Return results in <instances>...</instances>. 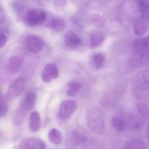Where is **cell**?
I'll use <instances>...</instances> for the list:
<instances>
[{
	"instance_id": "cell-21",
	"label": "cell",
	"mask_w": 149,
	"mask_h": 149,
	"mask_svg": "<svg viewBox=\"0 0 149 149\" xmlns=\"http://www.w3.org/2000/svg\"><path fill=\"white\" fill-rule=\"evenodd\" d=\"M81 84L78 81L72 80L68 85V90H67V95L69 96H74L79 93L81 89Z\"/></svg>"
},
{
	"instance_id": "cell-23",
	"label": "cell",
	"mask_w": 149,
	"mask_h": 149,
	"mask_svg": "<svg viewBox=\"0 0 149 149\" xmlns=\"http://www.w3.org/2000/svg\"><path fill=\"white\" fill-rule=\"evenodd\" d=\"M126 121V120H125ZM127 127L129 126L131 128L139 129L142 126V121L139 117L135 115H132L127 119L126 121Z\"/></svg>"
},
{
	"instance_id": "cell-1",
	"label": "cell",
	"mask_w": 149,
	"mask_h": 149,
	"mask_svg": "<svg viewBox=\"0 0 149 149\" xmlns=\"http://www.w3.org/2000/svg\"><path fill=\"white\" fill-rule=\"evenodd\" d=\"M149 91V69H145L135 74L132 79V93L137 99L144 97Z\"/></svg>"
},
{
	"instance_id": "cell-11",
	"label": "cell",
	"mask_w": 149,
	"mask_h": 149,
	"mask_svg": "<svg viewBox=\"0 0 149 149\" xmlns=\"http://www.w3.org/2000/svg\"><path fill=\"white\" fill-rule=\"evenodd\" d=\"M36 102V95L33 92L27 93L20 102V109L27 112L33 108Z\"/></svg>"
},
{
	"instance_id": "cell-16",
	"label": "cell",
	"mask_w": 149,
	"mask_h": 149,
	"mask_svg": "<svg viewBox=\"0 0 149 149\" xmlns=\"http://www.w3.org/2000/svg\"><path fill=\"white\" fill-rule=\"evenodd\" d=\"M40 115L37 111H33L29 117V127L32 131H37L40 128Z\"/></svg>"
},
{
	"instance_id": "cell-26",
	"label": "cell",
	"mask_w": 149,
	"mask_h": 149,
	"mask_svg": "<svg viewBox=\"0 0 149 149\" xmlns=\"http://www.w3.org/2000/svg\"><path fill=\"white\" fill-rule=\"evenodd\" d=\"M8 110V103L7 101L4 98L0 97V118L4 116Z\"/></svg>"
},
{
	"instance_id": "cell-6",
	"label": "cell",
	"mask_w": 149,
	"mask_h": 149,
	"mask_svg": "<svg viewBox=\"0 0 149 149\" xmlns=\"http://www.w3.org/2000/svg\"><path fill=\"white\" fill-rule=\"evenodd\" d=\"M59 71L55 64L49 63L44 67L42 72V79L45 83H50L55 79L58 78Z\"/></svg>"
},
{
	"instance_id": "cell-2",
	"label": "cell",
	"mask_w": 149,
	"mask_h": 149,
	"mask_svg": "<svg viewBox=\"0 0 149 149\" xmlns=\"http://www.w3.org/2000/svg\"><path fill=\"white\" fill-rule=\"evenodd\" d=\"M143 0H123L119 10V17L129 19L138 14L141 15Z\"/></svg>"
},
{
	"instance_id": "cell-19",
	"label": "cell",
	"mask_w": 149,
	"mask_h": 149,
	"mask_svg": "<svg viewBox=\"0 0 149 149\" xmlns=\"http://www.w3.org/2000/svg\"><path fill=\"white\" fill-rule=\"evenodd\" d=\"M112 127L119 131H125L127 128L126 121L121 116H114L111 120Z\"/></svg>"
},
{
	"instance_id": "cell-24",
	"label": "cell",
	"mask_w": 149,
	"mask_h": 149,
	"mask_svg": "<svg viewBox=\"0 0 149 149\" xmlns=\"http://www.w3.org/2000/svg\"><path fill=\"white\" fill-rule=\"evenodd\" d=\"M136 108L140 115H141L143 119H149V108L146 104L138 103L136 105Z\"/></svg>"
},
{
	"instance_id": "cell-14",
	"label": "cell",
	"mask_w": 149,
	"mask_h": 149,
	"mask_svg": "<svg viewBox=\"0 0 149 149\" xmlns=\"http://www.w3.org/2000/svg\"><path fill=\"white\" fill-rule=\"evenodd\" d=\"M106 39L105 34L101 31H96L92 33L90 38V45L91 48H95L100 46Z\"/></svg>"
},
{
	"instance_id": "cell-5",
	"label": "cell",
	"mask_w": 149,
	"mask_h": 149,
	"mask_svg": "<svg viewBox=\"0 0 149 149\" xmlns=\"http://www.w3.org/2000/svg\"><path fill=\"white\" fill-rule=\"evenodd\" d=\"M77 107H78V103L74 100L68 99L62 102L59 109L60 118L63 120L68 119L71 115L77 110Z\"/></svg>"
},
{
	"instance_id": "cell-17",
	"label": "cell",
	"mask_w": 149,
	"mask_h": 149,
	"mask_svg": "<svg viewBox=\"0 0 149 149\" xmlns=\"http://www.w3.org/2000/svg\"><path fill=\"white\" fill-rule=\"evenodd\" d=\"M92 66L95 70H100L104 66L105 56L101 53H95L91 56Z\"/></svg>"
},
{
	"instance_id": "cell-27",
	"label": "cell",
	"mask_w": 149,
	"mask_h": 149,
	"mask_svg": "<svg viewBox=\"0 0 149 149\" xmlns=\"http://www.w3.org/2000/svg\"><path fill=\"white\" fill-rule=\"evenodd\" d=\"M92 22L94 25L97 26H100L104 25L105 20L100 15L94 14L92 15Z\"/></svg>"
},
{
	"instance_id": "cell-10",
	"label": "cell",
	"mask_w": 149,
	"mask_h": 149,
	"mask_svg": "<svg viewBox=\"0 0 149 149\" xmlns=\"http://www.w3.org/2000/svg\"><path fill=\"white\" fill-rule=\"evenodd\" d=\"M20 148L21 149H46V145L40 139L28 138L22 141Z\"/></svg>"
},
{
	"instance_id": "cell-22",
	"label": "cell",
	"mask_w": 149,
	"mask_h": 149,
	"mask_svg": "<svg viewBox=\"0 0 149 149\" xmlns=\"http://www.w3.org/2000/svg\"><path fill=\"white\" fill-rule=\"evenodd\" d=\"M51 26L52 29L58 32H61L66 28V23L63 20L58 18H55L52 19V22H51Z\"/></svg>"
},
{
	"instance_id": "cell-8",
	"label": "cell",
	"mask_w": 149,
	"mask_h": 149,
	"mask_svg": "<svg viewBox=\"0 0 149 149\" xmlns=\"http://www.w3.org/2000/svg\"><path fill=\"white\" fill-rule=\"evenodd\" d=\"M26 88V80L23 78H17L9 86L7 91V96L8 97L13 98L19 96Z\"/></svg>"
},
{
	"instance_id": "cell-9",
	"label": "cell",
	"mask_w": 149,
	"mask_h": 149,
	"mask_svg": "<svg viewBox=\"0 0 149 149\" xmlns=\"http://www.w3.org/2000/svg\"><path fill=\"white\" fill-rule=\"evenodd\" d=\"M26 44L29 51L33 53L40 52L44 48L43 39L36 35H30L26 39Z\"/></svg>"
},
{
	"instance_id": "cell-29",
	"label": "cell",
	"mask_w": 149,
	"mask_h": 149,
	"mask_svg": "<svg viewBox=\"0 0 149 149\" xmlns=\"http://www.w3.org/2000/svg\"><path fill=\"white\" fill-rule=\"evenodd\" d=\"M7 37L3 33L0 32V48H2L7 42Z\"/></svg>"
},
{
	"instance_id": "cell-25",
	"label": "cell",
	"mask_w": 149,
	"mask_h": 149,
	"mask_svg": "<svg viewBox=\"0 0 149 149\" xmlns=\"http://www.w3.org/2000/svg\"><path fill=\"white\" fill-rule=\"evenodd\" d=\"M141 16L144 20H149V0H143Z\"/></svg>"
},
{
	"instance_id": "cell-31",
	"label": "cell",
	"mask_w": 149,
	"mask_h": 149,
	"mask_svg": "<svg viewBox=\"0 0 149 149\" xmlns=\"http://www.w3.org/2000/svg\"><path fill=\"white\" fill-rule=\"evenodd\" d=\"M147 106H148V108H149V98H148V105H146Z\"/></svg>"
},
{
	"instance_id": "cell-3",
	"label": "cell",
	"mask_w": 149,
	"mask_h": 149,
	"mask_svg": "<svg viewBox=\"0 0 149 149\" xmlns=\"http://www.w3.org/2000/svg\"><path fill=\"white\" fill-rule=\"evenodd\" d=\"M87 124L95 134H102L104 130V119L102 112L96 108L90 110L87 114Z\"/></svg>"
},
{
	"instance_id": "cell-28",
	"label": "cell",
	"mask_w": 149,
	"mask_h": 149,
	"mask_svg": "<svg viewBox=\"0 0 149 149\" xmlns=\"http://www.w3.org/2000/svg\"><path fill=\"white\" fill-rule=\"evenodd\" d=\"M67 3V0H55V4L57 8H63Z\"/></svg>"
},
{
	"instance_id": "cell-30",
	"label": "cell",
	"mask_w": 149,
	"mask_h": 149,
	"mask_svg": "<svg viewBox=\"0 0 149 149\" xmlns=\"http://www.w3.org/2000/svg\"><path fill=\"white\" fill-rule=\"evenodd\" d=\"M146 137L149 141V124H148V127H147V129H146Z\"/></svg>"
},
{
	"instance_id": "cell-7",
	"label": "cell",
	"mask_w": 149,
	"mask_h": 149,
	"mask_svg": "<svg viewBox=\"0 0 149 149\" xmlns=\"http://www.w3.org/2000/svg\"><path fill=\"white\" fill-rule=\"evenodd\" d=\"M23 58L19 56H13L7 61L5 66L6 72L10 74H15L20 71L23 65Z\"/></svg>"
},
{
	"instance_id": "cell-15",
	"label": "cell",
	"mask_w": 149,
	"mask_h": 149,
	"mask_svg": "<svg viewBox=\"0 0 149 149\" xmlns=\"http://www.w3.org/2000/svg\"><path fill=\"white\" fill-rule=\"evenodd\" d=\"M134 32L138 36H142L145 34L148 31V23L143 18H138L133 24Z\"/></svg>"
},
{
	"instance_id": "cell-32",
	"label": "cell",
	"mask_w": 149,
	"mask_h": 149,
	"mask_svg": "<svg viewBox=\"0 0 149 149\" xmlns=\"http://www.w3.org/2000/svg\"><path fill=\"white\" fill-rule=\"evenodd\" d=\"M1 87H0V95H1Z\"/></svg>"
},
{
	"instance_id": "cell-13",
	"label": "cell",
	"mask_w": 149,
	"mask_h": 149,
	"mask_svg": "<svg viewBox=\"0 0 149 149\" xmlns=\"http://www.w3.org/2000/svg\"><path fill=\"white\" fill-rule=\"evenodd\" d=\"M85 137L80 132L77 131V130H73L69 133L67 140V144L71 148H75L81 143L84 141Z\"/></svg>"
},
{
	"instance_id": "cell-18",
	"label": "cell",
	"mask_w": 149,
	"mask_h": 149,
	"mask_svg": "<svg viewBox=\"0 0 149 149\" xmlns=\"http://www.w3.org/2000/svg\"><path fill=\"white\" fill-rule=\"evenodd\" d=\"M125 149H146V145L141 139H132L126 143Z\"/></svg>"
},
{
	"instance_id": "cell-4",
	"label": "cell",
	"mask_w": 149,
	"mask_h": 149,
	"mask_svg": "<svg viewBox=\"0 0 149 149\" xmlns=\"http://www.w3.org/2000/svg\"><path fill=\"white\" fill-rule=\"evenodd\" d=\"M47 19L46 13L43 10L38 8L31 9L28 11L26 16V20L28 24L31 26L42 24Z\"/></svg>"
},
{
	"instance_id": "cell-20",
	"label": "cell",
	"mask_w": 149,
	"mask_h": 149,
	"mask_svg": "<svg viewBox=\"0 0 149 149\" xmlns=\"http://www.w3.org/2000/svg\"><path fill=\"white\" fill-rule=\"evenodd\" d=\"M48 138H49V142L55 145H59L62 142V134L61 131L57 129L53 128L50 129L48 134Z\"/></svg>"
},
{
	"instance_id": "cell-12",
	"label": "cell",
	"mask_w": 149,
	"mask_h": 149,
	"mask_svg": "<svg viewBox=\"0 0 149 149\" xmlns=\"http://www.w3.org/2000/svg\"><path fill=\"white\" fill-rule=\"evenodd\" d=\"M64 42L67 47L71 49H74L80 46L81 43V38L74 32H69L64 36Z\"/></svg>"
}]
</instances>
